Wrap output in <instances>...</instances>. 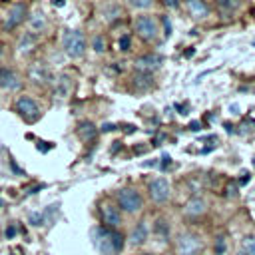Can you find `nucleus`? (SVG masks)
Segmentation results:
<instances>
[{
  "mask_svg": "<svg viewBox=\"0 0 255 255\" xmlns=\"http://www.w3.org/2000/svg\"><path fill=\"white\" fill-rule=\"evenodd\" d=\"M239 255H255V237L253 235H247L243 239V251Z\"/></svg>",
  "mask_w": 255,
  "mask_h": 255,
  "instance_id": "21",
  "label": "nucleus"
},
{
  "mask_svg": "<svg viewBox=\"0 0 255 255\" xmlns=\"http://www.w3.org/2000/svg\"><path fill=\"white\" fill-rule=\"evenodd\" d=\"M161 159H163V161H161V169H167V167L171 165V157H169V155L165 153V155H163Z\"/></svg>",
  "mask_w": 255,
  "mask_h": 255,
  "instance_id": "34",
  "label": "nucleus"
},
{
  "mask_svg": "<svg viewBox=\"0 0 255 255\" xmlns=\"http://www.w3.org/2000/svg\"><path fill=\"white\" fill-rule=\"evenodd\" d=\"M249 181H251V173H249V171L241 173V177H239V185H245V183H249Z\"/></svg>",
  "mask_w": 255,
  "mask_h": 255,
  "instance_id": "31",
  "label": "nucleus"
},
{
  "mask_svg": "<svg viewBox=\"0 0 255 255\" xmlns=\"http://www.w3.org/2000/svg\"><path fill=\"white\" fill-rule=\"evenodd\" d=\"M149 195H151V199L155 203L167 201V197H169V183H167V179H163V177L151 179V183H149Z\"/></svg>",
  "mask_w": 255,
  "mask_h": 255,
  "instance_id": "8",
  "label": "nucleus"
},
{
  "mask_svg": "<svg viewBox=\"0 0 255 255\" xmlns=\"http://www.w3.org/2000/svg\"><path fill=\"white\" fill-rule=\"evenodd\" d=\"M52 4H54L56 8H62V6L66 4V0H52Z\"/></svg>",
  "mask_w": 255,
  "mask_h": 255,
  "instance_id": "39",
  "label": "nucleus"
},
{
  "mask_svg": "<svg viewBox=\"0 0 255 255\" xmlns=\"http://www.w3.org/2000/svg\"><path fill=\"white\" fill-rule=\"evenodd\" d=\"M92 46H94V50H96L98 54H102V52L106 50V40H104V36H96L94 42H92Z\"/></svg>",
  "mask_w": 255,
  "mask_h": 255,
  "instance_id": "27",
  "label": "nucleus"
},
{
  "mask_svg": "<svg viewBox=\"0 0 255 255\" xmlns=\"http://www.w3.org/2000/svg\"><path fill=\"white\" fill-rule=\"evenodd\" d=\"M223 251H225V241H223V237H217V241H215V253L221 255Z\"/></svg>",
  "mask_w": 255,
  "mask_h": 255,
  "instance_id": "30",
  "label": "nucleus"
},
{
  "mask_svg": "<svg viewBox=\"0 0 255 255\" xmlns=\"http://www.w3.org/2000/svg\"><path fill=\"white\" fill-rule=\"evenodd\" d=\"M161 64H163V58L159 56V54H143V56H139L137 60H135V70L137 72H141V74H151V72H155L157 68H161Z\"/></svg>",
  "mask_w": 255,
  "mask_h": 255,
  "instance_id": "7",
  "label": "nucleus"
},
{
  "mask_svg": "<svg viewBox=\"0 0 255 255\" xmlns=\"http://www.w3.org/2000/svg\"><path fill=\"white\" fill-rule=\"evenodd\" d=\"M133 84H135V88L137 90H145V88H149L151 86V74H137V76H133Z\"/></svg>",
  "mask_w": 255,
  "mask_h": 255,
  "instance_id": "20",
  "label": "nucleus"
},
{
  "mask_svg": "<svg viewBox=\"0 0 255 255\" xmlns=\"http://www.w3.org/2000/svg\"><path fill=\"white\" fill-rule=\"evenodd\" d=\"M141 255H151V253H141Z\"/></svg>",
  "mask_w": 255,
  "mask_h": 255,
  "instance_id": "43",
  "label": "nucleus"
},
{
  "mask_svg": "<svg viewBox=\"0 0 255 255\" xmlns=\"http://www.w3.org/2000/svg\"><path fill=\"white\" fill-rule=\"evenodd\" d=\"M129 42H131V40H129V36H128V34H124V36L118 40L120 50H122V52H128V50H129Z\"/></svg>",
  "mask_w": 255,
  "mask_h": 255,
  "instance_id": "28",
  "label": "nucleus"
},
{
  "mask_svg": "<svg viewBox=\"0 0 255 255\" xmlns=\"http://www.w3.org/2000/svg\"><path fill=\"white\" fill-rule=\"evenodd\" d=\"M14 235H16V227H14V225H10V227L6 229V237H8V239H12Z\"/></svg>",
  "mask_w": 255,
  "mask_h": 255,
  "instance_id": "37",
  "label": "nucleus"
},
{
  "mask_svg": "<svg viewBox=\"0 0 255 255\" xmlns=\"http://www.w3.org/2000/svg\"><path fill=\"white\" fill-rule=\"evenodd\" d=\"M128 2H129V6H133L137 10H145V8H149L153 4V0H128Z\"/></svg>",
  "mask_w": 255,
  "mask_h": 255,
  "instance_id": "26",
  "label": "nucleus"
},
{
  "mask_svg": "<svg viewBox=\"0 0 255 255\" xmlns=\"http://www.w3.org/2000/svg\"><path fill=\"white\" fill-rule=\"evenodd\" d=\"M10 255H14V253H10Z\"/></svg>",
  "mask_w": 255,
  "mask_h": 255,
  "instance_id": "45",
  "label": "nucleus"
},
{
  "mask_svg": "<svg viewBox=\"0 0 255 255\" xmlns=\"http://www.w3.org/2000/svg\"><path fill=\"white\" fill-rule=\"evenodd\" d=\"M94 245L100 255H118L124 249V235L118 233L114 227H96Z\"/></svg>",
  "mask_w": 255,
  "mask_h": 255,
  "instance_id": "1",
  "label": "nucleus"
},
{
  "mask_svg": "<svg viewBox=\"0 0 255 255\" xmlns=\"http://www.w3.org/2000/svg\"><path fill=\"white\" fill-rule=\"evenodd\" d=\"M227 195H229V197H235V195H237V185H235V183L227 187Z\"/></svg>",
  "mask_w": 255,
  "mask_h": 255,
  "instance_id": "35",
  "label": "nucleus"
},
{
  "mask_svg": "<svg viewBox=\"0 0 255 255\" xmlns=\"http://www.w3.org/2000/svg\"><path fill=\"white\" fill-rule=\"evenodd\" d=\"M30 80L36 82V84L46 86V84H50L54 78H52V72H50L44 64H34V66L30 68Z\"/></svg>",
  "mask_w": 255,
  "mask_h": 255,
  "instance_id": "12",
  "label": "nucleus"
},
{
  "mask_svg": "<svg viewBox=\"0 0 255 255\" xmlns=\"http://www.w3.org/2000/svg\"><path fill=\"white\" fill-rule=\"evenodd\" d=\"M78 135H80L82 141H94L96 135H98V129H96V126H94L92 122H80V126H78Z\"/></svg>",
  "mask_w": 255,
  "mask_h": 255,
  "instance_id": "16",
  "label": "nucleus"
},
{
  "mask_svg": "<svg viewBox=\"0 0 255 255\" xmlns=\"http://www.w3.org/2000/svg\"><path fill=\"white\" fill-rule=\"evenodd\" d=\"M225 129H227V131H229V133H233V131H235V128H233V126H231V124H225Z\"/></svg>",
  "mask_w": 255,
  "mask_h": 255,
  "instance_id": "40",
  "label": "nucleus"
},
{
  "mask_svg": "<svg viewBox=\"0 0 255 255\" xmlns=\"http://www.w3.org/2000/svg\"><path fill=\"white\" fill-rule=\"evenodd\" d=\"M133 30L145 42H155L157 40V32H159L157 22L151 16H147V14H141V16H137L133 20Z\"/></svg>",
  "mask_w": 255,
  "mask_h": 255,
  "instance_id": "3",
  "label": "nucleus"
},
{
  "mask_svg": "<svg viewBox=\"0 0 255 255\" xmlns=\"http://www.w3.org/2000/svg\"><path fill=\"white\" fill-rule=\"evenodd\" d=\"M229 110H231V112H233V114H239V112H237V110H239V108H237V106H229Z\"/></svg>",
  "mask_w": 255,
  "mask_h": 255,
  "instance_id": "41",
  "label": "nucleus"
},
{
  "mask_svg": "<svg viewBox=\"0 0 255 255\" xmlns=\"http://www.w3.org/2000/svg\"><path fill=\"white\" fill-rule=\"evenodd\" d=\"M165 8H179V0H161Z\"/></svg>",
  "mask_w": 255,
  "mask_h": 255,
  "instance_id": "32",
  "label": "nucleus"
},
{
  "mask_svg": "<svg viewBox=\"0 0 255 255\" xmlns=\"http://www.w3.org/2000/svg\"><path fill=\"white\" fill-rule=\"evenodd\" d=\"M175 249L179 255H201L203 251V241L193 235V233H181L177 237V243H175Z\"/></svg>",
  "mask_w": 255,
  "mask_h": 255,
  "instance_id": "5",
  "label": "nucleus"
},
{
  "mask_svg": "<svg viewBox=\"0 0 255 255\" xmlns=\"http://www.w3.org/2000/svg\"><path fill=\"white\" fill-rule=\"evenodd\" d=\"M145 239H147V227H145V223H143V221H139V223L135 225V229L131 231L129 241H131L133 245H141Z\"/></svg>",
  "mask_w": 255,
  "mask_h": 255,
  "instance_id": "18",
  "label": "nucleus"
},
{
  "mask_svg": "<svg viewBox=\"0 0 255 255\" xmlns=\"http://www.w3.org/2000/svg\"><path fill=\"white\" fill-rule=\"evenodd\" d=\"M0 56H2V44H0Z\"/></svg>",
  "mask_w": 255,
  "mask_h": 255,
  "instance_id": "42",
  "label": "nucleus"
},
{
  "mask_svg": "<svg viewBox=\"0 0 255 255\" xmlns=\"http://www.w3.org/2000/svg\"><path fill=\"white\" fill-rule=\"evenodd\" d=\"M36 147H38L40 151H44V153H46V151H48V149H50L52 145H50L48 141H38V145H36Z\"/></svg>",
  "mask_w": 255,
  "mask_h": 255,
  "instance_id": "33",
  "label": "nucleus"
},
{
  "mask_svg": "<svg viewBox=\"0 0 255 255\" xmlns=\"http://www.w3.org/2000/svg\"><path fill=\"white\" fill-rule=\"evenodd\" d=\"M28 22H30V28H32V32H42V30L46 28V18H44V14H42L40 10L32 12V16L28 18Z\"/></svg>",
  "mask_w": 255,
  "mask_h": 255,
  "instance_id": "19",
  "label": "nucleus"
},
{
  "mask_svg": "<svg viewBox=\"0 0 255 255\" xmlns=\"http://www.w3.org/2000/svg\"><path fill=\"white\" fill-rule=\"evenodd\" d=\"M112 129H116L114 124H104V126H102V131H112Z\"/></svg>",
  "mask_w": 255,
  "mask_h": 255,
  "instance_id": "38",
  "label": "nucleus"
},
{
  "mask_svg": "<svg viewBox=\"0 0 255 255\" xmlns=\"http://www.w3.org/2000/svg\"><path fill=\"white\" fill-rule=\"evenodd\" d=\"M28 219H30V223H32V225H36V227L46 223V221H44V213H40V211H32Z\"/></svg>",
  "mask_w": 255,
  "mask_h": 255,
  "instance_id": "25",
  "label": "nucleus"
},
{
  "mask_svg": "<svg viewBox=\"0 0 255 255\" xmlns=\"http://www.w3.org/2000/svg\"><path fill=\"white\" fill-rule=\"evenodd\" d=\"M58 211V203H52V205H48L42 213H44V221H46V225H52L54 223V213Z\"/></svg>",
  "mask_w": 255,
  "mask_h": 255,
  "instance_id": "22",
  "label": "nucleus"
},
{
  "mask_svg": "<svg viewBox=\"0 0 255 255\" xmlns=\"http://www.w3.org/2000/svg\"><path fill=\"white\" fill-rule=\"evenodd\" d=\"M64 52L72 60L82 58L86 54V38L80 30H68L64 34Z\"/></svg>",
  "mask_w": 255,
  "mask_h": 255,
  "instance_id": "2",
  "label": "nucleus"
},
{
  "mask_svg": "<svg viewBox=\"0 0 255 255\" xmlns=\"http://www.w3.org/2000/svg\"><path fill=\"white\" fill-rule=\"evenodd\" d=\"M161 20H163V30H165V32H163V36H165V38H169V36H171V22H169V18H167V16H163Z\"/></svg>",
  "mask_w": 255,
  "mask_h": 255,
  "instance_id": "29",
  "label": "nucleus"
},
{
  "mask_svg": "<svg viewBox=\"0 0 255 255\" xmlns=\"http://www.w3.org/2000/svg\"><path fill=\"white\" fill-rule=\"evenodd\" d=\"M36 44H38V34L36 32H24V36L18 42V50H20V54H30Z\"/></svg>",
  "mask_w": 255,
  "mask_h": 255,
  "instance_id": "14",
  "label": "nucleus"
},
{
  "mask_svg": "<svg viewBox=\"0 0 255 255\" xmlns=\"http://www.w3.org/2000/svg\"><path fill=\"white\" fill-rule=\"evenodd\" d=\"M24 16H26V4H22V2L14 4V6L8 8V12H6L4 28H6V30H14V28L24 20Z\"/></svg>",
  "mask_w": 255,
  "mask_h": 255,
  "instance_id": "9",
  "label": "nucleus"
},
{
  "mask_svg": "<svg viewBox=\"0 0 255 255\" xmlns=\"http://www.w3.org/2000/svg\"><path fill=\"white\" fill-rule=\"evenodd\" d=\"M22 86V80L18 78V74L10 68H0V88L2 90H18Z\"/></svg>",
  "mask_w": 255,
  "mask_h": 255,
  "instance_id": "10",
  "label": "nucleus"
},
{
  "mask_svg": "<svg viewBox=\"0 0 255 255\" xmlns=\"http://www.w3.org/2000/svg\"><path fill=\"white\" fill-rule=\"evenodd\" d=\"M153 229H155L157 235H161L163 239H167V235H169V227H167V221H165V219H157Z\"/></svg>",
  "mask_w": 255,
  "mask_h": 255,
  "instance_id": "23",
  "label": "nucleus"
},
{
  "mask_svg": "<svg viewBox=\"0 0 255 255\" xmlns=\"http://www.w3.org/2000/svg\"><path fill=\"white\" fill-rule=\"evenodd\" d=\"M183 211H185V215H189V217H197V215L205 213V201L195 195V197H191V199L185 203Z\"/></svg>",
  "mask_w": 255,
  "mask_h": 255,
  "instance_id": "13",
  "label": "nucleus"
},
{
  "mask_svg": "<svg viewBox=\"0 0 255 255\" xmlns=\"http://www.w3.org/2000/svg\"><path fill=\"white\" fill-rule=\"evenodd\" d=\"M0 205H2V201H0Z\"/></svg>",
  "mask_w": 255,
  "mask_h": 255,
  "instance_id": "44",
  "label": "nucleus"
},
{
  "mask_svg": "<svg viewBox=\"0 0 255 255\" xmlns=\"http://www.w3.org/2000/svg\"><path fill=\"white\" fill-rule=\"evenodd\" d=\"M215 4H217L221 10H225V12H231V10H235V8L239 6L237 0H215Z\"/></svg>",
  "mask_w": 255,
  "mask_h": 255,
  "instance_id": "24",
  "label": "nucleus"
},
{
  "mask_svg": "<svg viewBox=\"0 0 255 255\" xmlns=\"http://www.w3.org/2000/svg\"><path fill=\"white\" fill-rule=\"evenodd\" d=\"M187 8L193 18H205L209 14V6L205 4V0H187Z\"/></svg>",
  "mask_w": 255,
  "mask_h": 255,
  "instance_id": "17",
  "label": "nucleus"
},
{
  "mask_svg": "<svg viewBox=\"0 0 255 255\" xmlns=\"http://www.w3.org/2000/svg\"><path fill=\"white\" fill-rule=\"evenodd\" d=\"M100 211H102V219H104L106 227H118V225L122 223V213H120V209H118L116 205L104 203Z\"/></svg>",
  "mask_w": 255,
  "mask_h": 255,
  "instance_id": "11",
  "label": "nucleus"
},
{
  "mask_svg": "<svg viewBox=\"0 0 255 255\" xmlns=\"http://www.w3.org/2000/svg\"><path fill=\"white\" fill-rule=\"evenodd\" d=\"M189 129H191V131H199V129H201V122H191V124H189Z\"/></svg>",
  "mask_w": 255,
  "mask_h": 255,
  "instance_id": "36",
  "label": "nucleus"
},
{
  "mask_svg": "<svg viewBox=\"0 0 255 255\" xmlns=\"http://www.w3.org/2000/svg\"><path fill=\"white\" fill-rule=\"evenodd\" d=\"M14 108H16V112H18L28 124H32V122H36V120L40 118V108H38V104H36L30 96H20V98L16 100Z\"/></svg>",
  "mask_w": 255,
  "mask_h": 255,
  "instance_id": "6",
  "label": "nucleus"
},
{
  "mask_svg": "<svg viewBox=\"0 0 255 255\" xmlns=\"http://www.w3.org/2000/svg\"><path fill=\"white\" fill-rule=\"evenodd\" d=\"M118 203H120V209H124L126 213H135L143 207L141 195L131 187H124L118 191Z\"/></svg>",
  "mask_w": 255,
  "mask_h": 255,
  "instance_id": "4",
  "label": "nucleus"
},
{
  "mask_svg": "<svg viewBox=\"0 0 255 255\" xmlns=\"http://www.w3.org/2000/svg\"><path fill=\"white\" fill-rule=\"evenodd\" d=\"M70 90H72V80H70L68 74H62V76L56 80V84H54V96L66 98V96L70 94Z\"/></svg>",
  "mask_w": 255,
  "mask_h": 255,
  "instance_id": "15",
  "label": "nucleus"
}]
</instances>
